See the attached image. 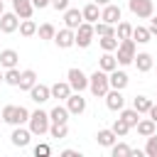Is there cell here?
<instances>
[{
	"mask_svg": "<svg viewBox=\"0 0 157 157\" xmlns=\"http://www.w3.org/2000/svg\"><path fill=\"white\" fill-rule=\"evenodd\" d=\"M132 108H135L137 113H147V110L152 108V98H147V96H135V98H132Z\"/></svg>",
	"mask_w": 157,
	"mask_h": 157,
	"instance_id": "31",
	"label": "cell"
},
{
	"mask_svg": "<svg viewBox=\"0 0 157 157\" xmlns=\"http://www.w3.org/2000/svg\"><path fill=\"white\" fill-rule=\"evenodd\" d=\"M155 132H157V123H155L152 118H145V120H140V123H137V135L150 137V135H155Z\"/></svg>",
	"mask_w": 157,
	"mask_h": 157,
	"instance_id": "26",
	"label": "cell"
},
{
	"mask_svg": "<svg viewBox=\"0 0 157 157\" xmlns=\"http://www.w3.org/2000/svg\"><path fill=\"white\" fill-rule=\"evenodd\" d=\"M120 17H123V12H120L118 5H113V2L103 5V10H101V20H103V22H108V25H118Z\"/></svg>",
	"mask_w": 157,
	"mask_h": 157,
	"instance_id": "12",
	"label": "cell"
},
{
	"mask_svg": "<svg viewBox=\"0 0 157 157\" xmlns=\"http://www.w3.org/2000/svg\"><path fill=\"white\" fill-rule=\"evenodd\" d=\"M83 22V12L81 10H76V7H69L66 12H64V25L66 27H71V29H78V25Z\"/></svg>",
	"mask_w": 157,
	"mask_h": 157,
	"instance_id": "17",
	"label": "cell"
},
{
	"mask_svg": "<svg viewBox=\"0 0 157 157\" xmlns=\"http://www.w3.org/2000/svg\"><path fill=\"white\" fill-rule=\"evenodd\" d=\"M98 69H103V71H113V69H118V59L113 56V52H103V56L98 59Z\"/></svg>",
	"mask_w": 157,
	"mask_h": 157,
	"instance_id": "24",
	"label": "cell"
},
{
	"mask_svg": "<svg viewBox=\"0 0 157 157\" xmlns=\"http://www.w3.org/2000/svg\"><path fill=\"white\" fill-rule=\"evenodd\" d=\"M98 44H101V49H103V52H115V49H118V44H120V39H118L115 34H105V37H101V39H98Z\"/></svg>",
	"mask_w": 157,
	"mask_h": 157,
	"instance_id": "28",
	"label": "cell"
},
{
	"mask_svg": "<svg viewBox=\"0 0 157 157\" xmlns=\"http://www.w3.org/2000/svg\"><path fill=\"white\" fill-rule=\"evenodd\" d=\"M150 32H152V37L157 34V17H155V15L150 17Z\"/></svg>",
	"mask_w": 157,
	"mask_h": 157,
	"instance_id": "44",
	"label": "cell"
},
{
	"mask_svg": "<svg viewBox=\"0 0 157 157\" xmlns=\"http://www.w3.org/2000/svg\"><path fill=\"white\" fill-rule=\"evenodd\" d=\"M37 29H39V27H37V22H34L32 17L20 22V34H22V37H32V34H37Z\"/></svg>",
	"mask_w": 157,
	"mask_h": 157,
	"instance_id": "32",
	"label": "cell"
},
{
	"mask_svg": "<svg viewBox=\"0 0 157 157\" xmlns=\"http://www.w3.org/2000/svg\"><path fill=\"white\" fill-rule=\"evenodd\" d=\"M20 78H22V71H20L17 66H12V69L5 71V83H10V86H20Z\"/></svg>",
	"mask_w": 157,
	"mask_h": 157,
	"instance_id": "36",
	"label": "cell"
},
{
	"mask_svg": "<svg viewBox=\"0 0 157 157\" xmlns=\"http://www.w3.org/2000/svg\"><path fill=\"white\" fill-rule=\"evenodd\" d=\"M66 108H69L71 115H81V113L86 110V98L76 91V93H71V96L66 98Z\"/></svg>",
	"mask_w": 157,
	"mask_h": 157,
	"instance_id": "14",
	"label": "cell"
},
{
	"mask_svg": "<svg viewBox=\"0 0 157 157\" xmlns=\"http://www.w3.org/2000/svg\"><path fill=\"white\" fill-rule=\"evenodd\" d=\"M81 12H83V20L91 22V25H96V22L101 20V5H96V2H88Z\"/></svg>",
	"mask_w": 157,
	"mask_h": 157,
	"instance_id": "22",
	"label": "cell"
},
{
	"mask_svg": "<svg viewBox=\"0 0 157 157\" xmlns=\"http://www.w3.org/2000/svg\"><path fill=\"white\" fill-rule=\"evenodd\" d=\"M2 12H5V5H2V0H0V17H2Z\"/></svg>",
	"mask_w": 157,
	"mask_h": 157,
	"instance_id": "47",
	"label": "cell"
},
{
	"mask_svg": "<svg viewBox=\"0 0 157 157\" xmlns=\"http://www.w3.org/2000/svg\"><path fill=\"white\" fill-rule=\"evenodd\" d=\"M113 132H115L118 137H125V135L130 132V125H128L123 118H115V123H113Z\"/></svg>",
	"mask_w": 157,
	"mask_h": 157,
	"instance_id": "38",
	"label": "cell"
},
{
	"mask_svg": "<svg viewBox=\"0 0 157 157\" xmlns=\"http://www.w3.org/2000/svg\"><path fill=\"white\" fill-rule=\"evenodd\" d=\"M29 140H32V130H29V128H22V125H15V130H12V135H10V142H12L15 147H27Z\"/></svg>",
	"mask_w": 157,
	"mask_h": 157,
	"instance_id": "10",
	"label": "cell"
},
{
	"mask_svg": "<svg viewBox=\"0 0 157 157\" xmlns=\"http://www.w3.org/2000/svg\"><path fill=\"white\" fill-rule=\"evenodd\" d=\"M20 17H17V12L12 10V12H2V17H0V32H5V34H12V32H17L20 29Z\"/></svg>",
	"mask_w": 157,
	"mask_h": 157,
	"instance_id": "8",
	"label": "cell"
},
{
	"mask_svg": "<svg viewBox=\"0 0 157 157\" xmlns=\"http://www.w3.org/2000/svg\"><path fill=\"white\" fill-rule=\"evenodd\" d=\"M128 7H130V12H132L135 17H142V20H150V17H152V12H155L152 0H130V2H128Z\"/></svg>",
	"mask_w": 157,
	"mask_h": 157,
	"instance_id": "7",
	"label": "cell"
},
{
	"mask_svg": "<svg viewBox=\"0 0 157 157\" xmlns=\"http://www.w3.org/2000/svg\"><path fill=\"white\" fill-rule=\"evenodd\" d=\"M105 105H108L110 110H123V108H125V96H123V91L110 88V91L105 93Z\"/></svg>",
	"mask_w": 157,
	"mask_h": 157,
	"instance_id": "13",
	"label": "cell"
},
{
	"mask_svg": "<svg viewBox=\"0 0 157 157\" xmlns=\"http://www.w3.org/2000/svg\"><path fill=\"white\" fill-rule=\"evenodd\" d=\"M132 64L137 66V71H140V74H147V71L155 66V59H152V54L140 52V54H135V61H132Z\"/></svg>",
	"mask_w": 157,
	"mask_h": 157,
	"instance_id": "18",
	"label": "cell"
},
{
	"mask_svg": "<svg viewBox=\"0 0 157 157\" xmlns=\"http://www.w3.org/2000/svg\"><path fill=\"white\" fill-rule=\"evenodd\" d=\"M0 123H2V110H0Z\"/></svg>",
	"mask_w": 157,
	"mask_h": 157,
	"instance_id": "49",
	"label": "cell"
},
{
	"mask_svg": "<svg viewBox=\"0 0 157 157\" xmlns=\"http://www.w3.org/2000/svg\"><path fill=\"white\" fill-rule=\"evenodd\" d=\"M115 52H118L115 59H118L120 66L132 64V61H135V54H137V49H135V39H132V37H130V39H120V44H118Z\"/></svg>",
	"mask_w": 157,
	"mask_h": 157,
	"instance_id": "3",
	"label": "cell"
},
{
	"mask_svg": "<svg viewBox=\"0 0 157 157\" xmlns=\"http://www.w3.org/2000/svg\"><path fill=\"white\" fill-rule=\"evenodd\" d=\"M110 155H113V157H130V155H132V147L125 145V142H118V140H115V145L110 147Z\"/></svg>",
	"mask_w": 157,
	"mask_h": 157,
	"instance_id": "35",
	"label": "cell"
},
{
	"mask_svg": "<svg viewBox=\"0 0 157 157\" xmlns=\"http://www.w3.org/2000/svg\"><path fill=\"white\" fill-rule=\"evenodd\" d=\"M66 81H69V83H71V88H74V91H78V93L88 88V76H86L81 69H76V66H71V69L66 71Z\"/></svg>",
	"mask_w": 157,
	"mask_h": 157,
	"instance_id": "6",
	"label": "cell"
},
{
	"mask_svg": "<svg viewBox=\"0 0 157 157\" xmlns=\"http://www.w3.org/2000/svg\"><path fill=\"white\" fill-rule=\"evenodd\" d=\"M52 88V98H56V101H66L69 96H71V83L69 81H56L54 86H49Z\"/></svg>",
	"mask_w": 157,
	"mask_h": 157,
	"instance_id": "16",
	"label": "cell"
},
{
	"mask_svg": "<svg viewBox=\"0 0 157 157\" xmlns=\"http://www.w3.org/2000/svg\"><path fill=\"white\" fill-rule=\"evenodd\" d=\"M49 125H52L49 113H44V110L29 113V130H32V135H47L49 132Z\"/></svg>",
	"mask_w": 157,
	"mask_h": 157,
	"instance_id": "4",
	"label": "cell"
},
{
	"mask_svg": "<svg viewBox=\"0 0 157 157\" xmlns=\"http://www.w3.org/2000/svg\"><path fill=\"white\" fill-rule=\"evenodd\" d=\"M49 135H52L54 140H64V137L69 135V125H66V123H52V125H49Z\"/></svg>",
	"mask_w": 157,
	"mask_h": 157,
	"instance_id": "30",
	"label": "cell"
},
{
	"mask_svg": "<svg viewBox=\"0 0 157 157\" xmlns=\"http://www.w3.org/2000/svg\"><path fill=\"white\" fill-rule=\"evenodd\" d=\"M69 108L66 105H54L52 110H49V118H52V123H69Z\"/></svg>",
	"mask_w": 157,
	"mask_h": 157,
	"instance_id": "25",
	"label": "cell"
},
{
	"mask_svg": "<svg viewBox=\"0 0 157 157\" xmlns=\"http://www.w3.org/2000/svg\"><path fill=\"white\" fill-rule=\"evenodd\" d=\"M34 83H37V71H34V69H25V71H22V78H20V86H17V88H20V91H29Z\"/></svg>",
	"mask_w": 157,
	"mask_h": 157,
	"instance_id": "23",
	"label": "cell"
},
{
	"mask_svg": "<svg viewBox=\"0 0 157 157\" xmlns=\"http://www.w3.org/2000/svg\"><path fill=\"white\" fill-rule=\"evenodd\" d=\"M88 88L96 98H105V93L110 91V81H108V71L103 69H96L91 76H88Z\"/></svg>",
	"mask_w": 157,
	"mask_h": 157,
	"instance_id": "1",
	"label": "cell"
},
{
	"mask_svg": "<svg viewBox=\"0 0 157 157\" xmlns=\"http://www.w3.org/2000/svg\"><path fill=\"white\" fill-rule=\"evenodd\" d=\"M132 39H135V44H147L150 39H152V32H150V27H132Z\"/></svg>",
	"mask_w": 157,
	"mask_h": 157,
	"instance_id": "27",
	"label": "cell"
},
{
	"mask_svg": "<svg viewBox=\"0 0 157 157\" xmlns=\"http://www.w3.org/2000/svg\"><path fill=\"white\" fill-rule=\"evenodd\" d=\"M69 2H71V0H52V7H54L56 12H66V10H69Z\"/></svg>",
	"mask_w": 157,
	"mask_h": 157,
	"instance_id": "41",
	"label": "cell"
},
{
	"mask_svg": "<svg viewBox=\"0 0 157 157\" xmlns=\"http://www.w3.org/2000/svg\"><path fill=\"white\" fill-rule=\"evenodd\" d=\"M108 81H110V88H118V91H123V88L130 83L128 74H125V71H118V69H113V71L108 74Z\"/></svg>",
	"mask_w": 157,
	"mask_h": 157,
	"instance_id": "19",
	"label": "cell"
},
{
	"mask_svg": "<svg viewBox=\"0 0 157 157\" xmlns=\"http://www.w3.org/2000/svg\"><path fill=\"white\" fill-rule=\"evenodd\" d=\"M96 140H98V145H101V147H113V145H115V140H118V135L113 132V128H103V130H98Z\"/></svg>",
	"mask_w": 157,
	"mask_h": 157,
	"instance_id": "21",
	"label": "cell"
},
{
	"mask_svg": "<svg viewBox=\"0 0 157 157\" xmlns=\"http://www.w3.org/2000/svg\"><path fill=\"white\" fill-rule=\"evenodd\" d=\"M120 118H123L130 128H137V123H140V113H137L135 108H123V110H120Z\"/></svg>",
	"mask_w": 157,
	"mask_h": 157,
	"instance_id": "29",
	"label": "cell"
},
{
	"mask_svg": "<svg viewBox=\"0 0 157 157\" xmlns=\"http://www.w3.org/2000/svg\"><path fill=\"white\" fill-rule=\"evenodd\" d=\"M93 29H96V34L98 37H105V34H115V25H108V22H96L93 25Z\"/></svg>",
	"mask_w": 157,
	"mask_h": 157,
	"instance_id": "37",
	"label": "cell"
},
{
	"mask_svg": "<svg viewBox=\"0 0 157 157\" xmlns=\"http://www.w3.org/2000/svg\"><path fill=\"white\" fill-rule=\"evenodd\" d=\"M93 2H96V5H101V7H103V5H108V2H110V0H93Z\"/></svg>",
	"mask_w": 157,
	"mask_h": 157,
	"instance_id": "46",
	"label": "cell"
},
{
	"mask_svg": "<svg viewBox=\"0 0 157 157\" xmlns=\"http://www.w3.org/2000/svg\"><path fill=\"white\" fill-rule=\"evenodd\" d=\"M147 115H150V118H152V120L157 123V103H152V108L147 110Z\"/></svg>",
	"mask_w": 157,
	"mask_h": 157,
	"instance_id": "45",
	"label": "cell"
},
{
	"mask_svg": "<svg viewBox=\"0 0 157 157\" xmlns=\"http://www.w3.org/2000/svg\"><path fill=\"white\" fill-rule=\"evenodd\" d=\"M32 5H34L37 10H42V7H47V5H52V0H32Z\"/></svg>",
	"mask_w": 157,
	"mask_h": 157,
	"instance_id": "42",
	"label": "cell"
},
{
	"mask_svg": "<svg viewBox=\"0 0 157 157\" xmlns=\"http://www.w3.org/2000/svg\"><path fill=\"white\" fill-rule=\"evenodd\" d=\"M115 37H118V39H130V37H132V25L120 20V22L115 25Z\"/></svg>",
	"mask_w": 157,
	"mask_h": 157,
	"instance_id": "33",
	"label": "cell"
},
{
	"mask_svg": "<svg viewBox=\"0 0 157 157\" xmlns=\"http://www.w3.org/2000/svg\"><path fill=\"white\" fill-rule=\"evenodd\" d=\"M2 123H7V125H25V123H29V110L25 108V105H5L2 108Z\"/></svg>",
	"mask_w": 157,
	"mask_h": 157,
	"instance_id": "2",
	"label": "cell"
},
{
	"mask_svg": "<svg viewBox=\"0 0 157 157\" xmlns=\"http://www.w3.org/2000/svg\"><path fill=\"white\" fill-rule=\"evenodd\" d=\"M2 81H5V74H2V71H0V83H2Z\"/></svg>",
	"mask_w": 157,
	"mask_h": 157,
	"instance_id": "48",
	"label": "cell"
},
{
	"mask_svg": "<svg viewBox=\"0 0 157 157\" xmlns=\"http://www.w3.org/2000/svg\"><path fill=\"white\" fill-rule=\"evenodd\" d=\"M27 93H29V98H32L34 103H39V105H42V103H47V101L52 98V88H49V86H44V83H34Z\"/></svg>",
	"mask_w": 157,
	"mask_h": 157,
	"instance_id": "11",
	"label": "cell"
},
{
	"mask_svg": "<svg viewBox=\"0 0 157 157\" xmlns=\"http://www.w3.org/2000/svg\"><path fill=\"white\" fill-rule=\"evenodd\" d=\"M49 152H52V147H49L47 142H39V145L34 147V155H37V157H47Z\"/></svg>",
	"mask_w": 157,
	"mask_h": 157,
	"instance_id": "40",
	"label": "cell"
},
{
	"mask_svg": "<svg viewBox=\"0 0 157 157\" xmlns=\"http://www.w3.org/2000/svg\"><path fill=\"white\" fill-rule=\"evenodd\" d=\"M93 37H96V29H93V25L83 20V22L78 25V29H76V47H81V49L91 47Z\"/></svg>",
	"mask_w": 157,
	"mask_h": 157,
	"instance_id": "5",
	"label": "cell"
},
{
	"mask_svg": "<svg viewBox=\"0 0 157 157\" xmlns=\"http://www.w3.org/2000/svg\"><path fill=\"white\" fill-rule=\"evenodd\" d=\"M37 34H39V39H42V42H49V39H54L56 29H54V25H52V22H44V25H39Z\"/></svg>",
	"mask_w": 157,
	"mask_h": 157,
	"instance_id": "34",
	"label": "cell"
},
{
	"mask_svg": "<svg viewBox=\"0 0 157 157\" xmlns=\"http://www.w3.org/2000/svg\"><path fill=\"white\" fill-rule=\"evenodd\" d=\"M54 42H56L59 49H69V47H74V44H76V29H71V27L59 29V32L54 34Z\"/></svg>",
	"mask_w": 157,
	"mask_h": 157,
	"instance_id": "9",
	"label": "cell"
},
{
	"mask_svg": "<svg viewBox=\"0 0 157 157\" xmlns=\"http://www.w3.org/2000/svg\"><path fill=\"white\" fill-rule=\"evenodd\" d=\"M17 61H20V54L15 49H2L0 52V66L2 69H12V66H17Z\"/></svg>",
	"mask_w": 157,
	"mask_h": 157,
	"instance_id": "20",
	"label": "cell"
},
{
	"mask_svg": "<svg viewBox=\"0 0 157 157\" xmlns=\"http://www.w3.org/2000/svg\"><path fill=\"white\" fill-rule=\"evenodd\" d=\"M61 157H81V152H78V150H64Z\"/></svg>",
	"mask_w": 157,
	"mask_h": 157,
	"instance_id": "43",
	"label": "cell"
},
{
	"mask_svg": "<svg viewBox=\"0 0 157 157\" xmlns=\"http://www.w3.org/2000/svg\"><path fill=\"white\" fill-rule=\"evenodd\" d=\"M12 10L17 12V17H20V20H29V17H32V12H34L37 7L32 5V0H12Z\"/></svg>",
	"mask_w": 157,
	"mask_h": 157,
	"instance_id": "15",
	"label": "cell"
},
{
	"mask_svg": "<svg viewBox=\"0 0 157 157\" xmlns=\"http://www.w3.org/2000/svg\"><path fill=\"white\" fill-rule=\"evenodd\" d=\"M145 155H147V157H157V132L147 137V145H145Z\"/></svg>",
	"mask_w": 157,
	"mask_h": 157,
	"instance_id": "39",
	"label": "cell"
}]
</instances>
